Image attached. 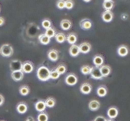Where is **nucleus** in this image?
<instances>
[{
    "instance_id": "1",
    "label": "nucleus",
    "mask_w": 130,
    "mask_h": 121,
    "mask_svg": "<svg viewBox=\"0 0 130 121\" xmlns=\"http://www.w3.org/2000/svg\"><path fill=\"white\" fill-rule=\"evenodd\" d=\"M50 74L51 70L45 66H41L38 67V70H37V77L42 82H46L50 79Z\"/></svg>"
},
{
    "instance_id": "2",
    "label": "nucleus",
    "mask_w": 130,
    "mask_h": 121,
    "mask_svg": "<svg viewBox=\"0 0 130 121\" xmlns=\"http://www.w3.org/2000/svg\"><path fill=\"white\" fill-rule=\"evenodd\" d=\"M0 54L4 57H10L13 55V48L8 44H4L0 48Z\"/></svg>"
},
{
    "instance_id": "3",
    "label": "nucleus",
    "mask_w": 130,
    "mask_h": 121,
    "mask_svg": "<svg viewBox=\"0 0 130 121\" xmlns=\"http://www.w3.org/2000/svg\"><path fill=\"white\" fill-rule=\"evenodd\" d=\"M89 74H90L92 78L96 79V80H101L103 78V76L102 74L101 70H100V67H98V66L92 67L91 72Z\"/></svg>"
},
{
    "instance_id": "4",
    "label": "nucleus",
    "mask_w": 130,
    "mask_h": 121,
    "mask_svg": "<svg viewBox=\"0 0 130 121\" xmlns=\"http://www.w3.org/2000/svg\"><path fill=\"white\" fill-rule=\"evenodd\" d=\"M77 77L76 76V74H74L73 73H70V74H68L66 78H65V82H66L67 85L68 86H74L77 83Z\"/></svg>"
},
{
    "instance_id": "5",
    "label": "nucleus",
    "mask_w": 130,
    "mask_h": 121,
    "mask_svg": "<svg viewBox=\"0 0 130 121\" xmlns=\"http://www.w3.org/2000/svg\"><path fill=\"white\" fill-rule=\"evenodd\" d=\"M23 63L20 60H12L10 62V70L11 71L22 70Z\"/></svg>"
},
{
    "instance_id": "6",
    "label": "nucleus",
    "mask_w": 130,
    "mask_h": 121,
    "mask_svg": "<svg viewBox=\"0 0 130 121\" xmlns=\"http://www.w3.org/2000/svg\"><path fill=\"white\" fill-rule=\"evenodd\" d=\"M34 63L30 60H26L23 63V66H22V71L25 74H30L32 71H34Z\"/></svg>"
},
{
    "instance_id": "7",
    "label": "nucleus",
    "mask_w": 130,
    "mask_h": 121,
    "mask_svg": "<svg viewBox=\"0 0 130 121\" xmlns=\"http://www.w3.org/2000/svg\"><path fill=\"white\" fill-rule=\"evenodd\" d=\"M114 18V14L111 11H107L105 10V11L103 12L102 14V19L104 22L106 23H110L111 22V20Z\"/></svg>"
},
{
    "instance_id": "8",
    "label": "nucleus",
    "mask_w": 130,
    "mask_h": 121,
    "mask_svg": "<svg viewBox=\"0 0 130 121\" xmlns=\"http://www.w3.org/2000/svg\"><path fill=\"white\" fill-rule=\"evenodd\" d=\"M24 73L22 70L12 71L11 74V77L15 82H20V81H21L24 78Z\"/></svg>"
},
{
    "instance_id": "9",
    "label": "nucleus",
    "mask_w": 130,
    "mask_h": 121,
    "mask_svg": "<svg viewBox=\"0 0 130 121\" xmlns=\"http://www.w3.org/2000/svg\"><path fill=\"white\" fill-rule=\"evenodd\" d=\"M93 23L90 19H84L80 21V27L83 30H89L92 27Z\"/></svg>"
},
{
    "instance_id": "10",
    "label": "nucleus",
    "mask_w": 130,
    "mask_h": 121,
    "mask_svg": "<svg viewBox=\"0 0 130 121\" xmlns=\"http://www.w3.org/2000/svg\"><path fill=\"white\" fill-rule=\"evenodd\" d=\"M47 57L51 62H57L59 59V52L55 49H50L47 52Z\"/></svg>"
},
{
    "instance_id": "11",
    "label": "nucleus",
    "mask_w": 130,
    "mask_h": 121,
    "mask_svg": "<svg viewBox=\"0 0 130 121\" xmlns=\"http://www.w3.org/2000/svg\"><path fill=\"white\" fill-rule=\"evenodd\" d=\"M80 90L83 95H89L92 91V86L88 82H85L80 86Z\"/></svg>"
},
{
    "instance_id": "12",
    "label": "nucleus",
    "mask_w": 130,
    "mask_h": 121,
    "mask_svg": "<svg viewBox=\"0 0 130 121\" xmlns=\"http://www.w3.org/2000/svg\"><path fill=\"white\" fill-rule=\"evenodd\" d=\"M79 48H80V52H81V53H84V54L88 53V52H89L91 50L90 44L87 43V42L81 43L79 45Z\"/></svg>"
},
{
    "instance_id": "13",
    "label": "nucleus",
    "mask_w": 130,
    "mask_h": 121,
    "mask_svg": "<svg viewBox=\"0 0 130 121\" xmlns=\"http://www.w3.org/2000/svg\"><path fill=\"white\" fill-rule=\"evenodd\" d=\"M93 62L94 64V66H98V67H100L103 65L104 63V58L103 56L100 55V54H98L96 56H93Z\"/></svg>"
},
{
    "instance_id": "14",
    "label": "nucleus",
    "mask_w": 130,
    "mask_h": 121,
    "mask_svg": "<svg viewBox=\"0 0 130 121\" xmlns=\"http://www.w3.org/2000/svg\"><path fill=\"white\" fill-rule=\"evenodd\" d=\"M46 103H45V100H42V99L38 100V102L35 103V109L39 112L44 111L46 110Z\"/></svg>"
},
{
    "instance_id": "15",
    "label": "nucleus",
    "mask_w": 130,
    "mask_h": 121,
    "mask_svg": "<svg viewBox=\"0 0 130 121\" xmlns=\"http://www.w3.org/2000/svg\"><path fill=\"white\" fill-rule=\"evenodd\" d=\"M80 48L79 45H76V44H72V46L69 48V54H70L73 57H76L80 53Z\"/></svg>"
},
{
    "instance_id": "16",
    "label": "nucleus",
    "mask_w": 130,
    "mask_h": 121,
    "mask_svg": "<svg viewBox=\"0 0 130 121\" xmlns=\"http://www.w3.org/2000/svg\"><path fill=\"white\" fill-rule=\"evenodd\" d=\"M118 114H119V111H118V109L115 107H110L107 110V115L110 119H116Z\"/></svg>"
},
{
    "instance_id": "17",
    "label": "nucleus",
    "mask_w": 130,
    "mask_h": 121,
    "mask_svg": "<svg viewBox=\"0 0 130 121\" xmlns=\"http://www.w3.org/2000/svg\"><path fill=\"white\" fill-rule=\"evenodd\" d=\"M117 53L120 56H126L128 54V48L126 45H120L117 48Z\"/></svg>"
},
{
    "instance_id": "18",
    "label": "nucleus",
    "mask_w": 130,
    "mask_h": 121,
    "mask_svg": "<svg viewBox=\"0 0 130 121\" xmlns=\"http://www.w3.org/2000/svg\"><path fill=\"white\" fill-rule=\"evenodd\" d=\"M72 23L69 19H63L60 22V27L64 31H68L72 27Z\"/></svg>"
},
{
    "instance_id": "19",
    "label": "nucleus",
    "mask_w": 130,
    "mask_h": 121,
    "mask_svg": "<svg viewBox=\"0 0 130 121\" xmlns=\"http://www.w3.org/2000/svg\"><path fill=\"white\" fill-rule=\"evenodd\" d=\"M16 111H18L20 114H24L28 111V106L25 103L21 102L18 103V105L16 106Z\"/></svg>"
},
{
    "instance_id": "20",
    "label": "nucleus",
    "mask_w": 130,
    "mask_h": 121,
    "mask_svg": "<svg viewBox=\"0 0 130 121\" xmlns=\"http://www.w3.org/2000/svg\"><path fill=\"white\" fill-rule=\"evenodd\" d=\"M100 70L103 77H107L111 74V68L108 65H103L102 66H100Z\"/></svg>"
},
{
    "instance_id": "21",
    "label": "nucleus",
    "mask_w": 130,
    "mask_h": 121,
    "mask_svg": "<svg viewBox=\"0 0 130 121\" xmlns=\"http://www.w3.org/2000/svg\"><path fill=\"white\" fill-rule=\"evenodd\" d=\"M89 108L93 111H98L100 108V103L98 100H92L89 103Z\"/></svg>"
},
{
    "instance_id": "22",
    "label": "nucleus",
    "mask_w": 130,
    "mask_h": 121,
    "mask_svg": "<svg viewBox=\"0 0 130 121\" xmlns=\"http://www.w3.org/2000/svg\"><path fill=\"white\" fill-rule=\"evenodd\" d=\"M66 40L70 44H75L77 40V36L74 32H71L66 36Z\"/></svg>"
},
{
    "instance_id": "23",
    "label": "nucleus",
    "mask_w": 130,
    "mask_h": 121,
    "mask_svg": "<svg viewBox=\"0 0 130 121\" xmlns=\"http://www.w3.org/2000/svg\"><path fill=\"white\" fill-rule=\"evenodd\" d=\"M97 95L99 97H105L107 95V88L106 86H100L97 89Z\"/></svg>"
},
{
    "instance_id": "24",
    "label": "nucleus",
    "mask_w": 130,
    "mask_h": 121,
    "mask_svg": "<svg viewBox=\"0 0 130 121\" xmlns=\"http://www.w3.org/2000/svg\"><path fill=\"white\" fill-rule=\"evenodd\" d=\"M114 6H115V3L112 0H105L103 3V7L107 11H111Z\"/></svg>"
},
{
    "instance_id": "25",
    "label": "nucleus",
    "mask_w": 130,
    "mask_h": 121,
    "mask_svg": "<svg viewBox=\"0 0 130 121\" xmlns=\"http://www.w3.org/2000/svg\"><path fill=\"white\" fill-rule=\"evenodd\" d=\"M38 40H39V42L42 44H44V45H46V44H50V42H51V38L48 37L45 33L41 34L38 36Z\"/></svg>"
},
{
    "instance_id": "26",
    "label": "nucleus",
    "mask_w": 130,
    "mask_h": 121,
    "mask_svg": "<svg viewBox=\"0 0 130 121\" xmlns=\"http://www.w3.org/2000/svg\"><path fill=\"white\" fill-rule=\"evenodd\" d=\"M19 92L20 94L23 95V96H26L28 95V94H29L30 92V88L28 86H26V85H23V86H21L20 87L19 89Z\"/></svg>"
},
{
    "instance_id": "27",
    "label": "nucleus",
    "mask_w": 130,
    "mask_h": 121,
    "mask_svg": "<svg viewBox=\"0 0 130 121\" xmlns=\"http://www.w3.org/2000/svg\"><path fill=\"white\" fill-rule=\"evenodd\" d=\"M55 37L56 41L59 44H62L65 41V40H66V36H65L63 33H62V32H59V33H57L55 36Z\"/></svg>"
},
{
    "instance_id": "28",
    "label": "nucleus",
    "mask_w": 130,
    "mask_h": 121,
    "mask_svg": "<svg viewBox=\"0 0 130 121\" xmlns=\"http://www.w3.org/2000/svg\"><path fill=\"white\" fill-rule=\"evenodd\" d=\"M45 103H46V107L49 108L54 107L55 106V103H56L55 99L54 98H52V97H49V98H47L46 100H45Z\"/></svg>"
},
{
    "instance_id": "29",
    "label": "nucleus",
    "mask_w": 130,
    "mask_h": 121,
    "mask_svg": "<svg viewBox=\"0 0 130 121\" xmlns=\"http://www.w3.org/2000/svg\"><path fill=\"white\" fill-rule=\"evenodd\" d=\"M45 34H46L48 37L50 38H52L54 37V36L56 35V32H55V28H53L52 27L47 28V29H46V32H45Z\"/></svg>"
},
{
    "instance_id": "30",
    "label": "nucleus",
    "mask_w": 130,
    "mask_h": 121,
    "mask_svg": "<svg viewBox=\"0 0 130 121\" xmlns=\"http://www.w3.org/2000/svg\"><path fill=\"white\" fill-rule=\"evenodd\" d=\"M37 119H38V121H48V119H49L48 114L44 111L40 112V114L38 115Z\"/></svg>"
},
{
    "instance_id": "31",
    "label": "nucleus",
    "mask_w": 130,
    "mask_h": 121,
    "mask_svg": "<svg viewBox=\"0 0 130 121\" xmlns=\"http://www.w3.org/2000/svg\"><path fill=\"white\" fill-rule=\"evenodd\" d=\"M91 70H92V67L85 65V66H83L82 67L80 68V72L82 73L84 75H88V74H90Z\"/></svg>"
},
{
    "instance_id": "32",
    "label": "nucleus",
    "mask_w": 130,
    "mask_h": 121,
    "mask_svg": "<svg viewBox=\"0 0 130 121\" xmlns=\"http://www.w3.org/2000/svg\"><path fill=\"white\" fill-rule=\"evenodd\" d=\"M55 70L58 71L59 73V74L61 75V74H65V73H66V71H67V67H66V66H65V65L61 64V65H59V66H58L56 67Z\"/></svg>"
},
{
    "instance_id": "33",
    "label": "nucleus",
    "mask_w": 130,
    "mask_h": 121,
    "mask_svg": "<svg viewBox=\"0 0 130 121\" xmlns=\"http://www.w3.org/2000/svg\"><path fill=\"white\" fill-rule=\"evenodd\" d=\"M51 21L50 19H45L42 20V26L45 28V29H47V28L49 27H51Z\"/></svg>"
},
{
    "instance_id": "34",
    "label": "nucleus",
    "mask_w": 130,
    "mask_h": 121,
    "mask_svg": "<svg viewBox=\"0 0 130 121\" xmlns=\"http://www.w3.org/2000/svg\"><path fill=\"white\" fill-rule=\"evenodd\" d=\"M59 73L56 70H51V74H50V78L51 79H58L59 78Z\"/></svg>"
},
{
    "instance_id": "35",
    "label": "nucleus",
    "mask_w": 130,
    "mask_h": 121,
    "mask_svg": "<svg viewBox=\"0 0 130 121\" xmlns=\"http://www.w3.org/2000/svg\"><path fill=\"white\" fill-rule=\"evenodd\" d=\"M74 7V2L72 0H66L65 1V8L68 10H71Z\"/></svg>"
},
{
    "instance_id": "36",
    "label": "nucleus",
    "mask_w": 130,
    "mask_h": 121,
    "mask_svg": "<svg viewBox=\"0 0 130 121\" xmlns=\"http://www.w3.org/2000/svg\"><path fill=\"white\" fill-rule=\"evenodd\" d=\"M56 7L60 10L63 9V8H65V1L64 0H58L56 3Z\"/></svg>"
},
{
    "instance_id": "37",
    "label": "nucleus",
    "mask_w": 130,
    "mask_h": 121,
    "mask_svg": "<svg viewBox=\"0 0 130 121\" xmlns=\"http://www.w3.org/2000/svg\"><path fill=\"white\" fill-rule=\"evenodd\" d=\"M106 120H107V119H106L104 116L99 115V116H97V117H96V118L94 119V120H93V121H106Z\"/></svg>"
},
{
    "instance_id": "38",
    "label": "nucleus",
    "mask_w": 130,
    "mask_h": 121,
    "mask_svg": "<svg viewBox=\"0 0 130 121\" xmlns=\"http://www.w3.org/2000/svg\"><path fill=\"white\" fill-rule=\"evenodd\" d=\"M4 101H5V99H4V97L0 95V106H2V105L4 103Z\"/></svg>"
},
{
    "instance_id": "39",
    "label": "nucleus",
    "mask_w": 130,
    "mask_h": 121,
    "mask_svg": "<svg viewBox=\"0 0 130 121\" xmlns=\"http://www.w3.org/2000/svg\"><path fill=\"white\" fill-rule=\"evenodd\" d=\"M5 23V19L3 17H0V26H3Z\"/></svg>"
},
{
    "instance_id": "40",
    "label": "nucleus",
    "mask_w": 130,
    "mask_h": 121,
    "mask_svg": "<svg viewBox=\"0 0 130 121\" xmlns=\"http://www.w3.org/2000/svg\"><path fill=\"white\" fill-rule=\"evenodd\" d=\"M25 121H35V119H34V118H32V116H29V117H28L27 119H26Z\"/></svg>"
},
{
    "instance_id": "41",
    "label": "nucleus",
    "mask_w": 130,
    "mask_h": 121,
    "mask_svg": "<svg viewBox=\"0 0 130 121\" xmlns=\"http://www.w3.org/2000/svg\"><path fill=\"white\" fill-rule=\"evenodd\" d=\"M84 2H85V3H89V2H90L91 0H83Z\"/></svg>"
},
{
    "instance_id": "42",
    "label": "nucleus",
    "mask_w": 130,
    "mask_h": 121,
    "mask_svg": "<svg viewBox=\"0 0 130 121\" xmlns=\"http://www.w3.org/2000/svg\"><path fill=\"white\" fill-rule=\"evenodd\" d=\"M106 121H114V120H113V119H107Z\"/></svg>"
},
{
    "instance_id": "43",
    "label": "nucleus",
    "mask_w": 130,
    "mask_h": 121,
    "mask_svg": "<svg viewBox=\"0 0 130 121\" xmlns=\"http://www.w3.org/2000/svg\"><path fill=\"white\" fill-rule=\"evenodd\" d=\"M0 121H5V120H0Z\"/></svg>"
},
{
    "instance_id": "44",
    "label": "nucleus",
    "mask_w": 130,
    "mask_h": 121,
    "mask_svg": "<svg viewBox=\"0 0 130 121\" xmlns=\"http://www.w3.org/2000/svg\"><path fill=\"white\" fill-rule=\"evenodd\" d=\"M0 11H1V9H0Z\"/></svg>"
},
{
    "instance_id": "45",
    "label": "nucleus",
    "mask_w": 130,
    "mask_h": 121,
    "mask_svg": "<svg viewBox=\"0 0 130 121\" xmlns=\"http://www.w3.org/2000/svg\"><path fill=\"white\" fill-rule=\"evenodd\" d=\"M104 1H105V0H104Z\"/></svg>"
}]
</instances>
